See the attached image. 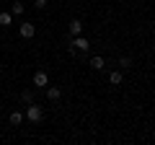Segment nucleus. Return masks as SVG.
Instances as JSON below:
<instances>
[{
  "mask_svg": "<svg viewBox=\"0 0 155 145\" xmlns=\"http://www.w3.org/2000/svg\"><path fill=\"white\" fill-rule=\"evenodd\" d=\"M41 117H44V112H41V106H36V104H28L26 106V119L28 122H41Z\"/></svg>",
  "mask_w": 155,
  "mask_h": 145,
  "instance_id": "f257e3e1",
  "label": "nucleus"
},
{
  "mask_svg": "<svg viewBox=\"0 0 155 145\" xmlns=\"http://www.w3.org/2000/svg\"><path fill=\"white\" fill-rule=\"evenodd\" d=\"M88 39H85V36H80V34H78V36H72V44H70V49H75V52H88Z\"/></svg>",
  "mask_w": 155,
  "mask_h": 145,
  "instance_id": "f03ea898",
  "label": "nucleus"
},
{
  "mask_svg": "<svg viewBox=\"0 0 155 145\" xmlns=\"http://www.w3.org/2000/svg\"><path fill=\"white\" fill-rule=\"evenodd\" d=\"M34 86H39V88H47V86H49V75H47L44 70L34 72Z\"/></svg>",
  "mask_w": 155,
  "mask_h": 145,
  "instance_id": "7ed1b4c3",
  "label": "nucleus"
},
{
  "mask_svg": "<svg viewBox=\"0 0 155 145\" xmlns=\"http://www.w3.org/2000/svg\"><path fill=\"white\" fill-rule=\"evenodd\" d=\"M18 34H21L23 39H31L34 34H36V29H34V23H26V21H23L21 26H18Z\"/></svg>",
  "mask_w": 155,
  "mask_h": 145,
  "instance_id": "20e7f679",
  "label": "nucleus"
},
{
  "mask_svg": "<svg viewBox=\"0 0 155 145\" xmlns=\"http://www.w3.org/2000/svg\"><path fill=\"white\" fill-rule=\"evenodd\" d=\"M60 96H62V91L57 86H47V99L49 101H60Z\"/></svg>",
  "mask_w": 155,
  "mask_h": 145,
  "instance_id": "39448f33",
  "label": "nucleus"
},
{
  "mask_svg": "<svg viewBox=\"0 0 155 145\" xmlns=\"http://www.w3.org/2000/svg\"><path fill=\"white\" fill-rule=\"evenodd\" d=\"M88 65L93 67V70H104V67H106V62H104V57H98V55H96V57H91V62H88Z\"/></svg>",
  "mask_w": 155,
  "mask_h": 145,
  "instance_id": "423d86ee",
  "label": "nucleus"
},
{
  "mask_svg": "<svg viewBox=\"0 0 155 145\" xmlns=\"http://www.w3.org/2000/svg\"><path fill=\"white\" fill-rule=\"evenodd\" d=\"M80 31H83V21H78V18L70 21V36H78Z\"/></svg>",
  "mask_w": 155,
  "mask_h": 145,
  "instance_id": "0eeeda50",
  "label": "nucleus"
},
{
  "mask_svg": "<svg viewBox=\"0 0 155 145\" xmlns=\"http://www.w3.org/2000/svg\"><path fill=\"white\" fill-rule=\"evenodd\" d=\"M109 83L111 86H122V72H119V70H111L109 72Z\"/></svg>",
  "mask_w": 155,
  "mask_h": 145,
  "instance_id": "6e6552de",
  "label": "nucleus"
},
{
  "mask_svg": "<svg viewBox=\"0 0 155 145\" xmlns=\"http://www.w3.org/2000/svg\"><path fill=\"white\" fill-rule=\"evenodd\" d=\"M11 21H13V13H8V11H3V13H0V26H3V29H8V26H11Z\"/></svg>",
  "mask_w": 155,
  "mask_h": 145,
  "instance_id": "1a4fd4ad",
  "label": "nucleus"
},
{
  "mask_svg": "<svg viewBox=\"0 0 155 145\" xmlns=\"http://www.w3.org/2000/svg\"><path fill=\"white\" fill-rule=\"evenodd\" d=\"M8 122H11V124H13V127H18V124H21V122H23V114H21V112H13V114H11V117H8Z\"/></svg>",
  "mask_w": 155,
  "mask_h": 145,
  "instance_id": "9d476101",
  "label": "nucleus"
},
{
  "mask_svg": "<svg viewBox=\"0 0 155 145\" xmlns=\"http://www.w3.org/2000/svg\"><path fill=\"white\" fill-rule=\"evenodd\" d=\"M11 13H13V16H21V13H23V3H18V0H16V3L11 5Z\"/></svg>",
  "mask_w": 155,
  "mask_h": 145,
  "instance_id": "9b49d317",
  "label": "nucleus"
},
{
  "mask_svg": "<svg viewBox=\"0 0 155 145\" xmlns=\"http://www.w3.org/2000/svg\"><path fill=\"white\" fill-rule=\"evenodd\" d=\"M21 101H23V104H34V91H23V93H21Z\"/></svg>",
  "mask_w": 155,
  "mask_h": 145,
  "instance_id": "f8f14e48",
  "label": "nucleus"
},
{
  "mask_svg": "<svg viewBox=\"0 0 155 145\" xmlns=\"http://www.w3.org/2000/svg\"><path fill=\"white\" fill-rule=\"evenodd\" d=\"M119 65H122V70H129V67H132V60H129V57H122Z\"/></svg>",
  "mask_w": 155,
  "mask_h": 145,
  "instance_id": "ddd939ff",
  "label": "nucleus"
},
{
  "mask_svg": "<svg viewBox=\"0 0 155 145\" xmlns=\"http://www.w3.org/2000/svg\"><path fill=\"white\" fill-rule=\"evenodd\" d=\"M34 5H36L39 11H44V8H47V0H34Z\"/></svg>",
  "mask_w": 155,
  "mask_h": 145,
  "instance_id": "4468645a",
  "label": "nucleus"
}]
</instances>
